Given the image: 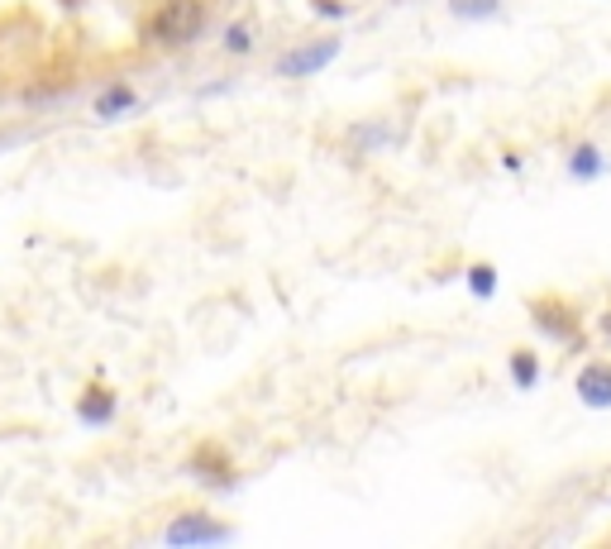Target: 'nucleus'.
<instances>
[{
	"instance_id": "obj_1",
	"label": "nucleus",
	"mask_w": 611,
	"mask_h": 549,
	"mask_svg": "<svg viewBox=\"0 0 611 549\" xmlns=\"http://www.w3.org/2000/svg\"><path fill=\"white\" fill-rule=\"evenodd\" d=\"M206 20H211L206 0H163L149 34L163 48H187V43H196L201 34H206Z\"/></svg>"
},
{
	"instance_id": "obj_2",
	"label": "nucleus",
	"mask_w": 611,
	"mask_h": 549,
	"mask_svg": "<svg viewBox=\"0 0 611 549\" xmlns=\"http://www.w3.org/2000/svg\"><path fill=\"white\" fill-rule=\"evenodd\" d=\"M340 58V39H316V43H296L278 58V77H316L320 67H330Z\"/></svg>"
},
{
	"instance_id": "obj_3",
	"label": "nucleus",
	"mask_w": 611,
	"mask_h": 549,
	"mask_svg": "<svg viewBox=\"0 0 611 549\" xmlns=\"http://www.w3.org/2000/svg\"><path fill=\"white\" fill-rule=\"evenodd\" d=\"M215 540H230V531L211 516H196V511L167 525V545H215Z\"/></svg>"
},
{
	"instance_id": "obj_4",
	"label": "nucleus",
	"mask_w": 611,
	"mask_h": 549,
	"mask_svg": "<svg viewBox=\"0 0 611 549\" xmlns=\"http://www.w3.org/2000/svg\"><path fill=\"white\" fill-rule=\"evenodd\" d=\"M578 401L593 406V411H607V406H611V363H583Z\"/></svg>"
},
{
	"instance_id": "obj_5",
	"label": "nucleus",
	"mask_w": 611,
	"mask_h": 549,
	"mask_svg": "<svg viewBox=\"0 0 611 549\" xmlns=\"http://www.w3.org/2000/svg\"><path fill=\"white\" fill-rule=\"evenodd\" d=\"M602 149L597 143H578V149L569 153V177H578V182H593L597 173H602Z\"/></svg>"
},
{
	"instance_id": "obj_6",
	"label": "nucleus",
	"mask_w": 611,
	"mask_h": 549,
	"mask_svg": "<svg viewBox=\"0 0 611 549\" xmlns=\"http://www.w3.org/2000/svg\"><path fill=\"white\" fill-rule=\"evenodd\" d=\"M511 382H517L521 392H531L535 382H540V358H535L531 349H517V354H511Z\"/></svg>"
},
{
	"instance_id": "obj_7",
	"label": "nucleus",
	"mask_w": 611,
	"mask_h": 549,
	"mask_svg": "<svg viewBox=\"0 0 611 549\" xmlns=\"http://www.w3.org/2000/svg\"><path fill=\"white\" fill-rule=\"evenodd\" d=\"M125 111H135V91H129V87H111L105 95H96V115H101V119H115Z\"/></svg>"
},
{
	"instance_id": "obj_8",
	"label": "nucleus",
	"mask_w": 611,
	"mask_h": 549,
	"mask_svg": "<svg viewBox=\"0 0 611 549\" xmlns=\"http://www.w3.org/2000/svg\"><path fill=\"white\" fill-rule=\"evenodd\" d=\"M469 292L478 296V302L497 296V268H493V263H473V268H469Z\"/></svg>"
},
{
	"instance_id": "obj_9",
	"label": "nucleus",
	"mask_w": 611,
	"mask_h": 549,
	"mask_svg": "<svg viewBox=\"0 0 611 549\" xmlns=\"http://www.w3.org/2000/svg\"><path fill=\"white\" fill-rule=\"evenodd\" d=\"M449 10L454 15H463V20H487V15H497L501 10V0H449Z\"/></svg>"
},
{
	"instance_id": "obj_10",
	"label": "nucleus",
	"mask_w": 611,
	"mask_h": 549,
	"mask_svg": "<svg viewBox=\"0 0 611 549\" xmlns=\"http://www.w3.org/2000/svg\"><path fill=\"white\" fill-rule=\"evenodd\" d=\"M81 416H87V421H111V416H115L111 392H87V401H81Z\"/></svg>"
},
{
	"instance_id": "obj_11",
	"label": "nucleus",
	"mask_w": 611,
	"mask_h": 549,
	"mask_svg": "<svg viewBox=\"0 0 611 549\" xmlns=\"http://www.w3.org/2000/svg\"><path fill=\"white\" fill-rule=\"evenodd\" d=\"M225 48H230V53H249V48H254L249 24H230V29H225Z\"/></svg>"
},
{
	"instance_id": "obj_12",
	"label": "nucleus",
	"mask_w": 611,
	"mask_h": 549,
	"mask_svg": "<svg viewBox=\"0 0 611 549\" xmlns=\"http://www.w3.org/2000/svg\"><path fill=\"white\" fill-rule=\"evenodd\" d=\"M310 5H316L326 20H340L344 15V0H310Z\"/></svg>"
},
{
	"instance_id": "obj_13",
	"label": "nucleus",
	"mask_w": 611,
	"mask_h": 549,
	"mask_svg": "<svg viewBox=\"0 0 611 549\" xmlns=\"http://www.w3.org/2000/svg\"><path fill=\"white\" fill-rule=\"evenodd\" d=\"M597 330H602V340H611V310H607L602 320H597Z\"/></svg>"
}]
</instances>
